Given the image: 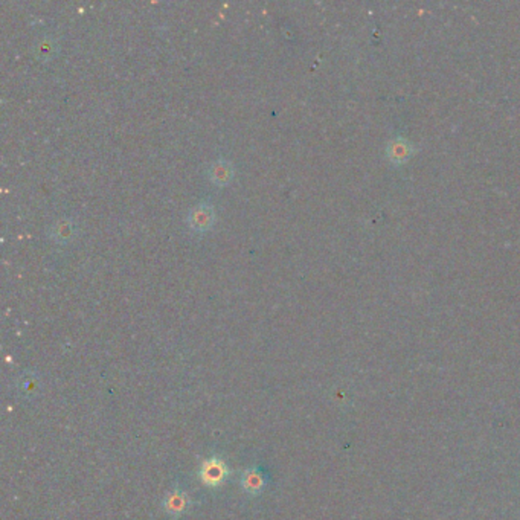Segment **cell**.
<instances>
[{"label": "cell", "mask_w": 520, "mask_h": 520, "mask_svg": "<svg viewBox=\"0 0 520 520\" xmlns=\"http://www.w3.org/2000/svg\"><path fill=\"white\" fill-rule=\"evenodd\" d=\"M216 223V209L208 201H201L189 209L188 225L196 232H208Z\"/></svg>", "instance_id": "1"}, {"label": "cell", "mask_w": 520, "mask_h": 520, "mask_svg": "<svg viewBox=\"0 0 520 520\" xmlns=\"http://www.w3.org/2000/svg\"><path fill=\"white\" fill-rule=\"evenodd\" d=\"M233 174H235V169H233L232 162H229L228 159H217L208 168V177L217 186L229 185L230 180L233 179Z\"/></svg>", "instance_id": "2"}, {"label": "cell", "mask_w": 520, "mask_h": 520, "mask_svg": "<svg viewBox=\"0 0 520 520\" xmlns=\"http://www.w3.org/2000/svg\"><path fill=\"white\" fill-rule=\"evenodd\" d=\"M228 474L226 465L218 460H209L203 464V469H201V479L206 485H218Z\"/></svg>", "instance_id": "3"}, {"label": "cell", "mask_w": 520, "mask_h": 520, "mask_svg": "<svg viewBox=\"0 0 520 520\" xmlns=\"http://www.w3.org/2000/svg\"><path fill=\"white\" fill-rule=\"evenodd\" d=\"M49 235L57 243H68L75 235V223L70 218H60L51 226Z\"/></svg>", "instance_id": "4"}, {"label": "cell", "mask_w": 520, "mask_h": 520, "mask_svg": "<svg viewBox=\"0 0 520 520\" xmlns=\"http://www.w3.org/2000/svg\"><path fill=\"white\" fill-rule=\"evenodd\" d=\"M57 51H58V45H57V40L54 37L43 36V37H40L36 41L34 52H36V55L40 60H51L52 57L55 55Z\"/></svg>", "instance_id": "5"}, {"label": "cell", "mask_w": 520, "mask_h": 520, "mask_svg": "<svg viewBox=\"0 0 520 520\" xmlns=\"http://www.w3.org/2000/svg\"><path fill=\"white\" fill-rule=\"evenodd\" d=\"M185 508V497L182 494H173L171 497H169V502H168V509L171 513H180L184 511Z\"/></svg>", "instance_id": "6"}, {"label": "cell", "mask_w": 520, "mask_h": 520, "mask_svg": "<svg viewBox=\"0 0 520 520\" xmlns=\"http://www.w3.org/2000/svg\"><path fill=\"white\" fill-rule=\"evenodd\" d=\"M261 485H262V481L257 473H249L246 476V479H244V487H246V490H249V492H258Z\"/></svg>", "instance_id": "7"}]
</instances>
